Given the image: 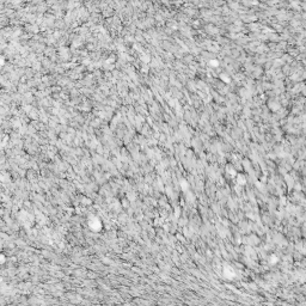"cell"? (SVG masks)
<instances>
[{
	"mask_svg": "<svg viewBox=\"0 0 306 306\" xmlns=\"http://www.w3.org/2000/svg\"><path fill=\"white\" fill-rule=\"evenodd\" d=\"M90 226L92 227V230H93V231H99L100 223L97 220V219H93V223H92V221H90Z\"/></svg>",
	"mask_w": 306,
	"mask_h": 306,
	"instance_id": "cell-1",
	"label": "cell"
},
{
	"mask_svg": "<svg viewBox=\"0 0 306 306\" xmlns=\"http://www.w3.org/2000/svg\"><path fill=\"white\" fill-rule=\"evenodd\" d=\"M237 179H238V183L240 184H245V178L242 175H237Z\"/></svg>",
	"mask_w": 306,
	"mask_h": 306,
	"instance_id": "cell-2",
	"label": "cell"
}]
</instances>
